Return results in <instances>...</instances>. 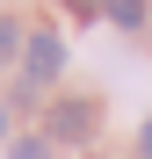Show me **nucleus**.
<instances>
[{"mask_svg":"<svg viewBox=\"0 0 152 159\" xmlns=\"http://www.w3.org/2000/svg\"><path fill=\"white\" fill-rule=\"evenodd\" d=\"M15 43H22V29H15V22H7V15H0V65H7V58H15Z\"/></svg>","mask_w":152,"mask_h":159,"instance_id":"20e7f679","label":"nucleus"},{"mask_svg":"<svg viewBox=\"0 0 152 159\" xmlns=\"http://www.w3.org/2000/svg\"><path fill=\"white\" fill-rule=\"evenodd\" d=\"M0 138H7V109H0Z\"/></svg>","mask_w":152,"mask_h":159,"instance_id":"0eeeda50","label":"nucleus"},{"mask_svg":"<svg viewBox=\"0 0 152 159\" xmlns=\"http://www.w3.org/2000/svg\"><path fill=\"white\" fill-rule=\"evenodd\" d=\"M58 65H65V43L51 36V29H36L29 43H22V80H29V87H44V80H58Z\"/></svg>","mask_w":152,"mask_h":159,"instance_id":"f257e3e1","label":"nucleus"},{"mask_svg":"<svg viewBox=\"0 0 152 159\" xmlns=\"http://www.w3.org/2000/svg\"><path fill=\"white\" fill-rule=\"evenodd\" d=\"M94 130V101H58V109H51V130L44 138H65V145H80Z\"/></svg>","mask_w":152,"mask_h":159,"instance_id":"f03ea898","label":"nucleus"},{"mask_svg":"<svg viewBox=\"0 0 152 159\" xmlns=\"http://www.w3.org/2000/svg\"><path fill=\"white\" fill-rule=\"evenodd\" d=\"M101 15H109L116 29H138L145 22V0H101Z\"/></svg>","mask_w":152,"mask_h":159,"instance_id":"7ed1b4c3","label":"nucleus"},{"mask_svg":"<svg viewBox=\"0 0 152 159\" xmlns=\"http://www.w3.org/2000/svg\"><path fill=\"white\" fill-rule=\"evenodd\" d=\"M80 7H87V0H80Z\"/></svg>","mask_w":152,"mask_h":159,"instance_id":"6e6552de","label":"nucleus"},{"mask_svg":"<svg viewBox=\"0 0 152 159\" xmlns=\"http://www.w3.org/2000/svg\"><path fill=\"white\" fill-rule=\"evenodd\" d=\"M145 159H152V123H145Z\"/></svg>","mask_w":152,"mask_h":159,"instance_id":"423d86ee","label":"nucleus"},{"mask_svg":"<svg viewBox=\"0 0 152 159\" xmlns=\"http://www.w3.org/2000/svg\"><path fill=\"white\" fill-rule=\"evenodd\" d=\"M15 159H51V138H22V145H15Z\"/></svg>","mask_w":152,"mask_h":159,"instance_id":"39448f33","label":"nucleus"}]
</instances>
